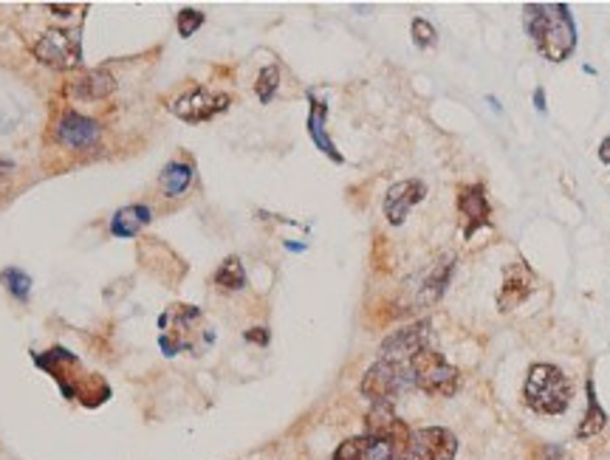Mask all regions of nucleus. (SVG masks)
<instances>
[{
  "label": "nucleus",
  "instance_id": "f3484780",
  "mask_svg": "<svg viewBox=\"0 0 610 460\" xmlns=\"http://www.w3.org/2000/svg\"><path fill=\"white\" fill-rule=\"evenodd\" d=\"M152 221V209L144 203L121 206L110 218V234L113 237H136L147 223Z\"/></svg>",
  "mask_w": 610,
  "mask_h": 460
},
{
  "label": "nucleus",
  "instance_id": "2eb2a0df",
  "mask_svg": "<svg viewBox=\"0 0 610 460\" xmlns=\"http://www.w3.org/2000/svg\"><path fill=\"white\" fill-rule=\"evenodd\" d=\"M116 90V79L113 74H108L105 68H90L85 71L79 79L71 82V94L77 99H85V102H99V99H108Z\"/></svg>",
  "mask_w": 610,
  "mask_h": 460
},
{
  "label": "nucleus",
  "instance_id": "39448f33",
  "mask_svg": "<svg viewBox=\"0 0 610 460\" xmlns=\"http://www.w3.org/2000/svg\"><path fill=\"white\" fill-rule=\"evenodd\" d=\"M407 387H415L413 381V370L407 361H387V359H379L368 373H364L359 390L364 398L371 401H390L399 392H404Z\"/></svg>",
  "mask_w": 610,
  "mask_h": 460
},
{
  "label": "nucleus",
  "instance_id": "b1692460",
  "mask_svg": "<svg viewBox=\"0 0 610 460\" xmlns=\"http://www.w3.org/2000/svg\"><path fill=\"white\" fill-rule=\"evenodd\" d=\"M175 23H178V34H181V37H193L198 28L204 26V14H201L198 9H181L178 17H175Z\"/></svg>",
  "mask_w": 610,
  "mask_h": 460
},
{
  "label": "nucleus",
  "instance_id": "1a4fd4ad",
  "mask_svg": "<svg viewBox=\"0 0 610 460\" xmlns=\"http://www.w3.org/2000/svg\"><path fill=\"white\" fill-rule=\"evenodd\" d=\"M364 435L371 438H382V441H390L399 449H404L407 438H410V429L404 426V421L395 415L393 404L390 401H376L364 418Z\"/></svg>",
  "mask_w": 610,
  "mask_h": 460
},
{
  "label": "nucleus",
  "instance_id": "6ab92c4d",
  "mask_svg": "<svg viewBox=\"0 0 610 460\" xmlns=\"http://www.w3.org/2000/svg\"><path fill=\"white\" fill-rule=\"evenodd\" d=\"M452 268H455V260H452V257L433 268V274H430V277L424 280V286H421V302H424V305H426V302H435V299L446 291V286H449V280H452Z\"/></svg>",
  "mask_w": 610,
  "mask_h": 460
},
{
  "label": "nucleus",
  "instance_id": "393cba45",
  "mask_svg": "<svg viewBox=\"0 0 610 460\" xmlns=\"http://www.w3.org/2000/svg\"><path fill=\"white\" fill-rule=\"evenodd\" d=\"M413 43L418 48H433L435 46V28H433L430 20H424V17L413 20Z\"/></svg>",
  "mask_w": 610,
  "mask_h": 460
},
{
  "label": "nucleus",
  "instance_id": "9d476101",
  "mask_svg": "<svg viewBox=\"0 0 610 460\" xmlns=\"http://www.w3.org/2000/svg\"><path fill=\"white\" fill-rule=\"evenodd\" d=\"M99 136H102L99 121L90 119V116H82L77 110H66L63 119H59V125H57V141L71 147V150L94 147L99 141Z\"/></svg>",
  "mask_w": 610,
  "mask_h": 460
},
{
  "label": "nucleus",
  "instance_id": "a211bd4d",
  "mask_svg": "<svg viewBox=\"0 0 610 460\" xmlns=\"http://www.w3.org/2000/svg\"><path fill=\"white\" fill-rule=\"evenodd\" d=\"M193 178H195L193 164H187V161H170V164L161 170V175H159V187H161V192H164L167 198H178V195H184V192L190 190Z\"/></svg>",
  "mask_w": 610,
  "mask_h": 460
},
{
  "label": "nucleus",
  "instance_id": "c85d7f7f",
  "mask_svg": "<svg viewBox=\"0 0 610 460\" xmlns=\"http://www.w3.org/2000/svg\"><path fill=\"white\" fill-rule=\"evenodd\" d=\"M9 172H14V164L6 161V159H0V178H6Z\"/></svg>",
  "mask_w": 610,
  "mask_h": 460
},
{
  "label": "nucleus",
  "instance_id": "4468645a",
  "mask_svg": "<svg viewBox=\"0 0 610 460\" xmlns=\"http://www.w3.org/2000/svg\"><path fill=\"white\" fill-rule=\"evenodd\" d=\"M458 209L464 214V237H472L478 229L489 226L492 206H489V198H486V190L478 187V183L461 190V195H458Z\"/></svg>",
  "mask_w": 610,
  "mask_h": 460
},
{
  "label": "nucleus",
  "instance_id": "dca6fc26",
  "mask_svg": "<svg viewBox=\"0 0 610 460\" xmlns=\"http://www.w3.org/2000/svg\"><path fill=\"white\" fill-rule=\"evenodd\" d=\"M308 102H311V110H308V136H311V141L325 152V156L331 159V161H337V164H342V152L337 150V144H333L331 139H328V130H325V119H328V105L325 102H319V99H314L311 94H308Z\"/></svg>",
  "mask_w": 610,
  "mask_h": 460
},
{
  "label": "nucleus",
  "instance_id": "a878e982",
  "mask_svg": "<svg viewBox=\"0 0 610 460\" xmlns=\"http://www.w3.org/2000/svg\"><path fill=\"white\" fill-rule=\"evenodd\" d=\"M243 339H246V342H252V345H260V348H266L271 336H268V328H252V330H246V333H243Z\"/></svg>",
  "mask_w": 610,
  "mask_h": 460
},
{
  "label": "nucleus",
  "instance_id": "20e7f679",
  "mask_svg": "<svg viewBox=\"0 0 610 460\" xmlns=\"http://www.w3.org/2000/svg\"><path fill=\"white\" fill-rule=\"evenodd\" d=\"M35 57L57 71H71L82 63V28H51L35 43Z\"/></svg>",
  "mask_w": 610,
  "mask_h": 460
},
{
  "label": "nucleus",
  "instance_id": "cd10ccee",
  "mask_svg": "<svg viewBox=\"0 0 610 460\" xmlns=\"http://www.w3.org/2000/svg\"><path fill=\"white\" fill-rule=\"evenodd\" d=\"M599 159H602L604 164H610V136H607V139L599 144Z\"/></svg>",
  "mask_w": 610,
  "mask_h": 460
},
{
  "label": "nucleus",
  "instance_id": "bb28decb",
  "mask_svg": "<svg viewBox=\"0 0 610 460\" xmlns=\"http://www.w3.org/2000/svg\"><path fill=\"white\" fill-rule=\"evenodd\" d=\"M534 108H537L540 113H545V90H542V88L534 90Z\"/></svg>",
  "mask_w": 610,
  "mask_h": 460
},
{
  "label": "nucleus",
  "instance_id": "6e6552de",
  "mask_svg": "<svg viewBox=\"0 0 610 460\" xmlns=\"http://www.w3.org/2000/svg\"><path fill=\"white\" fill-rule=\"evenodd\" d=\"M430 333H433V325L421 319V322H413L402 330L390 333L387 339L382 342L379 348V356L387 359V361H410L418 350L426 348V342H430Z\"/></svg>",
  "mask_w": 610,
  "mask_h": 460
},
{
  "label": "nucleus",
  "instance_id": "412c9836",
  "mask_svg": "<svg viewBox=\"0 0 610 460\" xmlns=\"http://www.w3.org/2000/svg\"><path fill=\"white\" fill-rule=\"evenodd\" d=\"M607 415L604 410L599 407V398H596V390H593V381H588V412H585V421L579 426V438H591V435H599L602 426H604Z\"/></svg>",
  "mask_w": 610,
  "mask_h": 460
},
{
  "label": "nucleus",
  "instance_id": "aec40b11",
  "mask_svg": "<svg viewBox=\"0 0 610 460\" xmlns=\"http://www.w3.org/2000/svg\"><path fill=\"white\" fill-rule=\"evenodd\" d=\"M215 286L218 288H224V291H240V288H246V271H243V263H240V257H226L221 266H218V271H215Z\"/></svg>",
  "mask_w": 610,
  "mask_h": 460
},
{
  "label": "nucleus",
  "instance_id": "c756f323",
  "mask_svg": "<svg viewBox=\"0 0 610 460\" xmlns=\"http://www.w3.org/2000/svg\"><path fill=\"white\" fill-rule=\"evenodd\" d=\"M545 460H562V449H557V446L548 449V452H545Z\"/></svg>",
  "mask_w": 610,
  "mask_h": 460
},
{
  "label": "nucleus",
  "instance_id": "f03ea898",
  "mask_svg": "<svg viewBox=\"0 0 610 460\" xmlns=\"http://www.w3.org/2000/svg\"><path fill=\"white\" fill-rule=\"evenodd\" d=\"M526 404L540 415H560L571 404V384L554 364H534L526 379Z\"/></svg>",
  "mask_w": 610,
  "mask_h": 460
},
{
  "label": "nucleus",
  "instance_id": "4be33fe9",
  "mask_svg": "<svg viewBox=\"0 0 610 460\" xmlns=\"http://www.w3.org/2000/svg\"><path fill=\"white\" fill-rule=\"evenodd\" d=\"M0 283H3V288L17 299V302H28V297H32V277L23 271V268H3L0 271Z\"/></svg>",
  "mask_w": 610,
  "mask_h": 460
},
{
  "label": "nucleus",
  "instance_id": "7c9ffc66",
  "mask_svg": "<svg viewBox=\"0 0 610 460\" xmlns=\"http://www.w3.org/2000/svg\"><path fill=\"white\" fill-rule=\"evenodd\" d=\"M286 249H291V252H302L305 246H302V243H286Z\"/></svg>",
  "mask_w": 610,
  "mask_h": 460
},
{
  "label": "nucleus",
  "instance_id": "f257e3e1",
  "mask_svg": "<svg viewBox=\"0 0 610 460\" xmlns=\"http://www.w3.org/2000/svg\"><path fill=\"white\" fill-rule=\"evenodd\" d=\"M523 23L531 40L537 43V51L551 59L562 63L576 48V26L571 17V9L565 3H529L523 9Z\"/></svg>",
  "mask_w": 610,
  "mask_h": 460
},
{
  "label": "nucleus",
  "instance_id": "9b49d317",
  "mask_svg": "<svg viewBox=\"0 0 610 460\" xmlns=\"http://www.w3.org/2000/svg\"><path fill=\"white\" fill-rule=\"evenodd\" d=\"M426 195V187L421 181H399L393 183L384 195V218L393 226H402L407 221V214L413 206H418Z\"/></svg>",
  "mask_w": 610,
  "mask_h": 460
},
{
  "label": "nucleus",
  "instance_id": "7ed1b4c3",
  "mask_svg": "<svg viewBox=\"0 0 610 460\" xmlns=\"http://www.w3.org/2000/svg\"><path fill=\"white\" fill-rule=\"evenodd\" d=\"M410 370H413V381L418 390H424L426 395H452L461 384V376H458L455 367L433 348H424L418 350L410 361Z\"/></svg>",
  "mask_w": 610,
  "mask_h": 460
},
{
  "label": "nucleus",
  "instance_id": "0eeeda50",
  "mask_svg": "<svg viewBox=\"0 0 610 460\" xmlns=\"http://www.w3.org/2000/svg\"><path fill=\"white\" fill-rule=\"evenodd\" d=\"M229 105H232V97H229V94H212V90H206V88H195V90H190V94L178 97V99L170 105V110H173V116L190 121V125H198V121L215 119V116L224 113Z\"/></svg>",
  "mask_w": 610,
  "mask_h": 460
},
{
  "label": "nucleus",
  "instance_id": "423d86ee",
  "mask_svg": "<svg viewBox=\"0 0 610 460\" xmlns=\"http://www.w3.org/2000/svg\"><path fill=\"white\" fill-rule=\"evenodd\" d=\"M458 452V438L444 426H424L413 429L404 449L402 460H455Z\"/></svg>",
  "mask_w": 610,
  "mask_h": 460
},
{
  "label": "nucleus",
  "instance_id": "f8f14e48",
  "mask_svg": "<svg viewBox=\"0 0 610 460\" xmlns=\"http://www.w3.org/2000/svg\"><path fill=\"white\" fill-rule=\"evenodd\" d=\"M534 288V271L526 263H514L503 271V286L498 294V308L500 311H514L520 302L529 299Z\"/></svg>",
  "mask_w": 610,
  "mask_h": 460
},
{
  "label": "nucleus",
  "instance_id": "ddd939ff",
  "mask_svg": "<svg viewBox=\"0 0 610 460\" xmlns=\"http://www.w3.org/2000/svg\"><path fill=\"white\" fill-rule=\"evenodd\" d=\"M333 460H402V449L390 441L362 435V438L345 441L333 452Z\"/></svg>",
  "mask_w": 610,
  "mask_h": 460
},
{
  "label": "nucleus",
  "instance_id": "5701e85b",
  "mask_svg": "<svg viewBox=\"0 0 610 460\" xmlns=\"http://www.w3.org/2000/svg\"><path fill=\"white\" fill-rule=\"evenodd\" d=\"M277 85H280V68L277 66H266L255 82V90H257V99L263 105H268L274 99V94H277Z\"/></svg>",
  "mask_w": 610,
  "mask_h": 460
}]
</instances>
